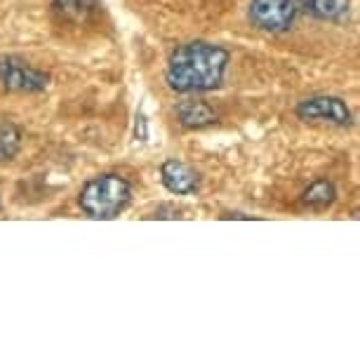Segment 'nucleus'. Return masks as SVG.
<instances>
[{
  "mask_svg": "<svg viewBox=\"0 0 360 360\" xmlns=\"http://www.w3.org/2000/svg\"><path fill=\"white\" fill-rule=\"evenodd\" d=\"M295 0H250V22L259 31L285 33L292 29L297 19Z\"/></svg>",
  "mask_w": 360,
  "mask_h": 360,
  "instance_id": "obj_5",
  "label": "nucleus"
},
{
  "mask_svg": "<svg viewBox=\"0 0 360 360\" xmlns=\"http://www.w3.org/2000/svg\"><path fill=\"white\" fill-rule=\"evenodd\" d=\"M176 120H179V125L186 127V130H202V127L217 125L219 115H217V111L207 101L186 99L176 106Z\"/></svg>",
  "mask_w": 360,
  "mask_h": 360,
  "instance_id": "obj_8",
  "label": "nucleus"
},
{
  "mask_svg": "<svg viewBox=\"0 0 360 360\" xmlns=\"http://www.w3.org/2000/svg\"><path fill=\"white\" fill-rule=\"evenodd\" d=\"M22 148V130L15 123H0V162H10L17 158Z\"/></svg>",
  "mask_w": 360,
  "mask_h": 360,
  "instance_id": "obj_11",
  "label": "nucleus"
},
{
  "mask_svg": "<svg viewBox=\"0 0 360 360\" xmlns=\"http://www.w3.org/2000/svg\"><path fill=\"white\" fill-rule=\"evenodd\" d=\"M132 202V186L125 176L120 174H99L92 176L87 184L80 188L78 205L80 210L97 221L115 219L118 214H123L127 205Z\"/></svg>",
  "mask_w": 360,
  "mask_h": 360,
  "instance_id": "obj_2",
  "label": "nucleus"
},
{
  "mask_svg": "<svg viewBox=\"0 0 360 360\" xmlns=\"http://www.w3.org/2000/svg\"><path fill=\"white\" fill-rule=\"evenodd\" d=\"M52 12L59 22L83 26L101 12V0H52Z\"/></svg>",
  "mask_w": 360,
  "mask_h": 360,
  "instance_id": "obj_7",
  "label": "nucleus"
},
{
  "mask_svg": "<svg viewBox=\"0 0 360 360\" xmlns=\"http://www.w3.org/2000/svg\"><path fill=\"white\" fill-rule=\"evenodd\" d=\"M297 8L309 12L311 17L321 19V22L339 24L344 19H349L351 12V0H295Z\"/></svg>",
  "mask_w": 360,
  "mask_h": 360,
  "instance_id": "obj_9",
  "label": "nucleus"
},
{
  "mask_svg": "<svg viewBox=\"0 0 360 360\" xmlns=\"http://www.w3.org/2000/svg\"><path fill=\"white\" fill-rule=\"evenodd\" d=\"M335 200H337V186L332 184L330 179H316L314 184L302 193V205L309 210H316V212L328 210Z\"/></svg>",
  "mask_w": 360,
  "mask_h": 360,
  "instance_id": "obj_10",
  "label": "nucleus"
},
{
  "mask_svg": "<svg viewBox=\"0 0 360 360\" xmlns=\"http://www.w3.org/2000/svg\"><path fill=\"white\" fill-rule=\"evenodd\" d=\"M50 85V76L36 69L17 54H0V87L8 92L36 94L45 92Z\"/></svg>",
  "mask_w": 360,
  "mask_h": 360,
  "instance_id": "obj_3",
  "label": "nucleus"
},
{
  "mask_svg": "<svg viewBox=\"0 0 360 360\" xmlns=\"http://www.w3.org/2000/svg\"><path fill=\"white\" fill-rule=\"evenodd\" d=\"M153 217H158V219H176L179 217V212H176L174 207H160V210H155V214Z\"/></svg>",
  "mask_w": 360,
  "mask_h": 360,
  "instance_id": "obj_12",
  "label": "nucleus"
},
{
  "mask_svg": "<svg viewBox=\"0 0 360 360\" xmlns=\"http://www.w3.org/2000/svg\"><path fill=\"white\" fill-rule=\"evenodd\" d=\"M221 219H245V221H252V219H257V217L245 214V212H224Z\"/></svg>",
  "mask_w": 360,
  "mask_h": 360,
  "instance_id": "obj_13",
  "label": "nucleus"
},
{
  "mask_svg": "<svg viewBox=\"0 0 360 360\" xmlns=\"http://www.w3.org/2000/svg\"><path fill=\"white\" fill-rule=\"evenodd\" d=\"M295 113L304 123H330L337 127H346L353 123L349 104L342 97H335V94H314V97L302 99Z\"/></svg>",
  "mask_w": 360,
  "mask_h": 360,
  "instance_id": "obj_4",
  "label": "nucleus"
},
{
  "mask_svg": "<svg viewBox=\"0 0 360 360\" xmlns=\"http://www.w3.org/2000/svg\"><path fill=\"white\" fill-rule=\"evenodd\" d=\"M231 62L229 50L207 40L176 45L167 59L165 83L176 94L219 90Z\"/></svg>",
  "mask_w": 360,
  "mask_h": 360,
  "instance_id": "obj_1",
  "label": "nucleus"
},
{
  "mask_svg": "<svg viewBox=\"0 0 360 360\" xmlns=\"http://www.w3.org/2000/svg\"><path fill=\"white\" fill-rule=\"evenodd\" d=\"M160 181L169 193L191 195L200 188V172L188 162L169 158L160 165Z\"/></svg>",
  "mask_w": 360,
  "mask_h": 360,
  "instance_id": "obj_6",
  "label": "nucleus"
}]
</instances>
